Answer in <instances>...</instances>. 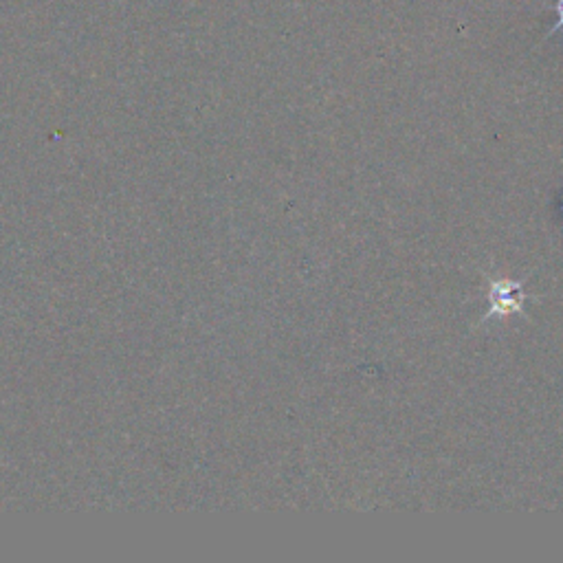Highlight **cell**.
Here are the masks:
<instances>
[{"mask_svg":"<svg viewBox=\"0 0 563 563\" xmlns=\"http://www.w3.org/2000/svg\"><path fill=\"white\" fill-rule=\"evenodd\" d=\"M489 302L491 308L484 322L489 319H502L515 313H524L526 295L520 282H509V280H491L489 286Z\"/></svg>","mask_w":563,"mask_h":563,"instance_id":"obj_1","label":"cell"},{"mask_svg":"<svg viewBox=\"0 0 563 563\" xmlns=\"http://www.w3.org/2000/svg\"><path fill=\"white\" fill-rule=\"evenodd\" d=\"M555 33H563V0H559L557 3V22H555V27L550 29L548 36H555Z\"/></svg>","mask_w":563,"mask_h":563,"instance_id":"obj_2","label":"cell"}]
</instances>
